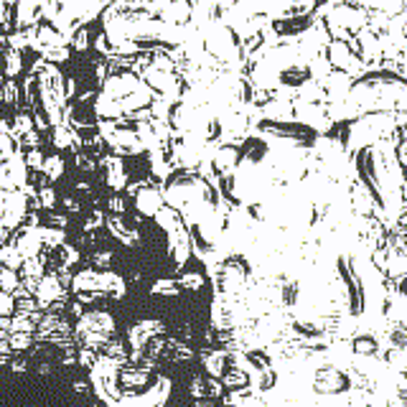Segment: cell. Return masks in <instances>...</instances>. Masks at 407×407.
<instances>
[{
    "instance_id": "cell-1",
    "label": "cell",
    "mask_w": 407,
    "mask_h": 407,
    "mask_svg": "<svg viewBox=\"0 0 407 407\" xmlns=\"http://www.w3.org/2000/svg\"><path fill=\"white\" fill-rule=\"evenodd\" d=\"M222 362H224V359H222V356H211V359H207V367H209V371H211V374H222Z\"/></svg>"
},
{
    "instance_id": "cell-2",
    "label": "cell",
    "mask_w": 407,
    "mask_h": 407,
    "mask_svg": "<svg viewBox=\"0 0 407 407\" xmlns=\"http://www.w3.org/2000/svg\"><path fill=\"white\" fill-rule=\"evenodd\" d=\"M26 344H28L26 336H16V339H13V346H16V349H23Z\"/></svg>"
}]
</instances>
